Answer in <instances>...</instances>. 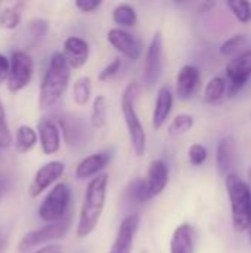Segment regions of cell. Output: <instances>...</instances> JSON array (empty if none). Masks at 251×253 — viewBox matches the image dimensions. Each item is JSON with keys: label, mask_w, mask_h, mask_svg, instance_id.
I'll return each instance as SVG.
<instances>
[{"label": "cell", "mask_w": 251, "mask_h": 253, "mask_svg": "<svg viewBox=\"0 0 251 253\" xmlns=\"http://www.w3.org/2000/svg\"><path fill=\"white\" fill-rule=\"evenodd\" d=\"M10 71V59H7L4 55L0 53V83L7 80Z\"/></svg>", "instance_id": "cell-37"}, {"label": "cell", "mask_w": 251, "mask_h": 253, "mask_svg": "<svg viewBox=\"0 0 251 253\" xmlns=\"http://www.w3.org/2000/svg\"><path fill=\"white\" fill-rule=\"evenodd\" d=\"M108 117V101L104 95H98L92 105L90 123L95 129H101L107 125Z\"/></svg>", "instance_id": "cell-26"}, {"label": "cell", "mask_w": 251, "mask_h": 253, "mask_svg": "<svg viewBox=\"0 0 251 253\" xmlns=\"http://www.w3.org/2000/svg\"><path fill=\"white\" fill-rule=\"evenodd\" d=\"M108 43L130 61H138L142 52L141 42L123 28H111L107 34Z\"/></svg>", "instance_id": "cell-11"}, {"label": "cell", "mask_w": 251, "mask_h": 253, "mask_svg": "<svg viewBox=\"0 0 251 253\" xmlns=\"http://www.w3.org/2000/svg\"><path fill=\"white\" fill-rule=\"evenodd\" d=\"M12 144V136L9 132V126L6 122V113L3 104L0 101V148H7Z\"/></svg>", "instance_id": "cell-34"}, {"label": "cell", "mask_w": 251, "mask_h": 253, "mask_svg": "<svg viewBox=\"0 0 251 253\" xmlns=\"http://www.w3.org/2000/svg\"><path fill=\"white\" fill-rule=\"evenodd\" d=\"M129 194H130V199H133L136 203H143V202H148L149 199H152V194H151L146 179L132 181L129 185Z\"/></svg>", "instance_id": "cell-29"}, {"label": "cell", "mask_w": 251, "mask_h": 253, "mask_svg": "<svg viewBox=\"0 0 251 253\" xmlns=\"http://www.w3.org/2000/svg\"><path fill=\"white\" fill-rule=\"evenodd\" d=\"M0 248H1V237H0Z\"/></svg>", "instance_id": "cell-42"}, {"label": "cell", "mask_w": 251, "mask_h": 253, "mask_svg": "<svg viewBox=\"0 0 251 253\" xmlns=\"http://www.w3.org/2000/svg\"><path fill=\"white\" fill-rule=\"evenodd\" d=\"M6 193H7V176L4 172L0 170V203L4 199Z\"/></svg>", "instance_id": "cell-38"}, {"label": "cell", "mask_w": 251, "mask_h": 253, "mask_svg": "<svg viewBox=\"0 0 251 253\" xmlns=\"http://www.w3.org/2000/svg\"><path fill=\"white\" fill-rule=\"evenodd\" d=\"M139 92H141V84L136 82H132L124 87L121 95V113L124 117L132 148L138 157H142L146 150V133L135 107Z\"/></svg>", "instance_id": "cell-3"}, {"label": "cell", "mask_w": 251, "mask_h": 253, "mask_svg": "<svg viewBox=\"0 0 251 253\" xmlns=\"http://www.w3.org/2000/svg\"><path fill=\"white\" fill-rule=\"evenodd\" d=\"M34 253H62V249L58 245H49V246H44V248L36 251Z\"/></svg>", "instance_id": "cell-39"}, {"label": "cell", "mask_w": 251, "mask_h": 253, "mask_svg": "<svg viewBox=\"0 0 251 253\" xmlns=\"http://www.w3.org/2000/svg\"><path fill=\"white\" fill-rule=\"evenodd\" d=\"M244 43H246V36H244V34H235V36L226 39V40L222 43V46H220V53H222V55H226V56L234 55V53H237V52L244 46Z\"/></svg>", "instance_id": "cell-32"}, {"label": "cell", "mask_w": 251, "mask_h": 253, "mask_svg": "<svg viewBox=\"0 0 251 253\" xmlns=\"http://www.w3.org/2000/svg\"><path fill=\"white\" fill-rule=\"evenodd\" d=\"M139 225H141L139 215L126 216L120 224V228L117 231V237L111 246L109 253H132L133 242H135L136 233L139 230Z\"/></svg>", "instance_id": "cell-12"}, {"label": "cell", "mask_w": 251, "mask_h": 253, "mask_svg": "<svg viewBox=\"0 0 251 253\" xmlns=\"http://www.w3.org/2000/svg\"><path fill=\"white\" fill-rule=\"evenodd\" d=\"M15 142H16V150L19 153H28L30 150L34 148L37 142V132L31 126L22 125L16 130Z\"/></svg>", "instance_id": "cell-25"}, {"label": "cell", "mask_w": 251, "mask_h": 253, "mask_svg": "<svg viewBox=\"0 0 251 253\" xmlns=\"http://www.w3.org/2000/svg\"><path fill=\"white\" fill-rule=\"evenodd\" d=\"M200 84V70L195 65H183L176 76V93L180 99L194 96Z\"/></svg>", "instance_id": "cell-15"}, {"label": "cell", "mask_w": 251, "mask_h": 253, "mask_svg": "<svg viewBox=\"0 0 251 253\" xmlns=\"http://www.w3.org/2000/svg\"><path fill=\"white\" fill-rule=\"evenodd\" d=\"M249 178H250V182H251V166H250V169H249Z\"/></svg>", "instance_id": "cell-41"}, {"label": "cell", "mask_w": 251, "mask_h": 253, "mask_svg": "<svg viewBox=\"0 0 251 253\" xmlns=\"http://www.w3.org/2000/svg\"><path fill=\"white\" fill-rule=\"evenodd\" d=\"M71 202V190L65 182L56 184L43 199L38 208V218L47 224L59 222L65 218Z\"/></svg>", "instance_id": "cell-5"}, {"label": "cell", "mask_w": 251, "mask_h": 253, "mask_svg": "<svg viewBox=\"0 0 251 253\" xmlns=\"http://www.w3.org/2000/svg\"><path fill=\"white\" fill-rule=\"evenodd\" d=\"M92 95V80L87 76H83L74 82L72 86V99L78 107H84Z\"/></svg>", "instance_id": "cell-27"}, {"label": "cell", "mask_w": 251, "mask_h": 253, "mask_svg": "<svg viewBox=\"0 0 251 253\" xmlns=\"http://www.w3.org/2000/svg\"><path fill=\"white\" fill-rule=\"evenodd\" d=\"M195 228L189 224L179 225L170 240V253H194L195 251Z\"/></svg>", "instance_id": "cell-18"}, {"label": "cell", "mask_w": 251, "mask_h": 253, "mask_svg": "<svg viewBox=\"0 0 251 253\" xmlns=\"http://www.w3.org/2000/svg\"><path fill=\"white\" fill-rule=\"evenodd\" d=\"M164 39L161 31H155L145 56L143 65V84L152 87L161 77L163 73V62H164Z\"/></svg>", "instance_id": "cell-7"}, {"label": "cell", "mask_w": 251, "mask_h": 253, "mask_svg": "<svg viewBox=\"0 0 251 253\" xmlns=\"http://www.w3.org/2000/svg\"><path fill=\"white\" fill-rule=\"evenodd\" d=\"M21 22V6L19 4H13L9 6L6 9H3V12L0 13V24L1 27L7 28V30H13L19 25Z\"/></svg>", "instance_id": "cell-31"}, {"label": "cell", "mask_w": 251, "mask_h": 253, "mask_svg": "<svg viewBox=\"0 0 251 253\" xmlns=\"http://www.w3.org/2000/svg\"><path fill=\"white\" fill-rule=\"evenodd\" d=\"M34 62L24 50H15L10 56V71L7 77V87L10 92H19L28 86L33 79Z\"/></svg>", "instance_id": "cell-8"}, {"label": "cell", "mask_w": 251, "mask_h": 253, "mask_svg": "<svg viewBox=\"0 0 251 253\" xmlns=\"http://www.w3.org/2000/svg\"><path fill=\"white\" fill-rule=\"evenodd\" d=\"M64 172H65V165L59 160H53L43 165L33 178V182L30 185V196L36 199L40 194H43V191H46L50 185H53L64 175Z\"/></svg>", "instance_id": "cell-10"}, {"label": "cell", "mask_w": 251, "mask_h": 253, "mask_svg": "<svg viewBox=\"0 0 251 253\" xmlns=\"http://www.w3.org/2000/svg\"><path fill=\"white\" fill-rule=\"evenodd\" d=\"M64 56L68 65L74 70H78L86 65L90 55L89 43L77 36H71L64 42Z\"/></svg>", "instance_id": "cell-13"}, {"label": "cell", "mask_w": 251, "mask_h": 253, "mask_svg": "<svg viewBox=\"0 0 251 253\" xmlns=\"http://www.w3.org/2000/svg\"><path fill=\"white\" fill-rule=\"evenodd\" d=\"M107 191H108V175L107 173H101V175L95 176L87 184L83 205L80 209L78 225H77V231H75L78 239H86L98 227L99 219L104 212V208H105Z\"/></svg>", "instance_id": "cell-1"}, {"label": "cell", "mask_w": 251, "mask_h": 253, "mask_svg": "<svg viewBox=\"0 0 251 253\" xmlns=\"http://www.w3.org/2000/svg\"><path fill=\"white\" fill-rule=\"evenodd\" d=\"M74 4L83 13H92L102 4V1L101 0H77Z\"/></svg>", "instance_id": "cell-36"}, {"label": "cell", "mask_w": 251, "mask_h": 253, "mask_svg": "<svg viewBox=\"0 0 251 253\" xmlns=\"http://www.w3.org/2000/svg\"><path fill=\"white\" fill-rule=\"evenodd\" d=\"M173 107V95L167 86H163L158 89L155 105H154V113H152V126L155 130L161 129L164 123L167 122L170 111Z\"/></svg>", "instance_id": "cell-19"}, {"label": "cell", "mask_w": 251, "mask_h": 253, "mask_svg": "<svg viewBox=\"0 0 251 253\" xmlns=\"http://www.w3.org/2000/svg\"><path fill=\"white\" fill-rule=\"evenodd\" d=\"M70 70L71 67L68 65L62 52L52 53L43 82L40 84V92H38L40 110L52 108L62 98L70 83V76H71Z\"/></svg>", "instance_id": "cell-2"}, {"label": "cell", "mask_w": 251, "mask_h": 253, "mask_svg": "<svg viewBox=\"0 0 251 253\" xmlns=\"http://www.w3.org/2000/svg\"><path fill=\"white\" fill-rule=\"evenodd\" d=\"M111 151L105 150V151H99L95 154H90L87 157H84L75 168V176L77 179H89V178H95L99 175L101 170H104L109 162H111Z\"/></svg>", "instance_id": "cell-14"}, {"label": "cell", "mask_w": 251, "mask_h": 253, "mask_svg": "<svg viewBox=\"0 0 251 253\" xmlns=\"http://www.w3.org/2000/svg\"><path fill=\"white\" fill-rule=\"evenodd\" d=\"M235 159H237V144H235V139L232 136L222 138L220 142L217 144V150H216L217 172L222 176L226 178L231 173L232 166L235 165Z\"/></svg>", "instance_id": "cell-17"}, {"label": "cell", "mask_w": 251, "mask_h": 253, "mask_svg": "<svg viewBox=\"0 0 251 253\" xmlns=\"http://www.w3.org/2000/svg\"><path fill=\"white\" fill-rule=\"evenodd\" d=\"M228 92L231 96L237 95L251 79V49L243 50L226 65Z\"/></svg>", "instance_id": "cell-9"}, {"label": "cell", "mask_w": 251, "mask_h": 253, "mask_svg": "<svg viewBox=\"0 0 251 253\" xmlns=\"http://www.w3.org/2000/svg\"><path fill=\"white\" fill-rule=\"evenodd\" d=\"M207 156H209L207 148L201 144H194L188 150V159H189L191 165H194V166L203 165L207 160Z\"/></svg>", "instance_id": "cell-33"}, {"label": "cell", "mask_w": 251, "mask_h": 253, "mask_svg": "<svg viewBox=\"0 0 251 253\" xmlns=\"http://www.w3.org/2000/svg\"><path fill=\"white\" fill-rule=\"evenodd\" d=\"M226 6L231 9V12L234 13V16L243 22V24H249L251 22V3L250 1H244V0H231L226 3Z\"/></svg>", "instance_id": "cell-30"}, {"label": "cell", "mask_w": 251, "mask_h": 253, "mask_svg": "<svg viewBox=\"0 0 251 253\" xmlns=\"http://www.w3.org/2000/svg\"><path fill=\"white\" fill-rule=\"evenodd\" d=\"M247 233H249V242H250V245H251V218H250V225H249V230H247Z\"/></svg>", "instance_id": "cell-40"}, {"label": "cell", "mask_w": 251, "mask_h": 253, "mask_svg": "<svg viewBox=\"0 0 251 253\" xmlns=\"http://www.w3.org/2000/svg\"><path fill=\"white\" fill-rule=\"evenodd\" d=\"M38 139L41 150L46 156H52L61 148V130L59 126L49 119H44L38 123Z\"/></svg>", "instance_id": "cell-16"}, {"label": "cell", "mask_w": 251, "mask_h": 253, "mask_svg": "<svg viewBox=\"0 0 251 253\" xmlns=\"http://www.w3.org/2000/svg\"><path fill=\"white\" fill-rule=\"evenodd\" d=\"M49 28V22L46 19H33L28 22L27 30H25V36H27V44L30 47L37 46L46 36Z\"/></svg>", "instance_id": "cell-24"}, {"label": "cell", "mask_w": 251, "mask_h": 253, "mask_svg": "<svg viewBox=\"0 0 251 253\" xmlns=\"http://www.w3.org/2000/svg\"><path fill=\"white\" fill-rule=\"evenodd\" d=\"M146 182L152 197L161 194L169 184V166L163 160H152L148 168Z\"/></svg>", "instance_id": "cell-20"}, {"label": "cell", "mask_w": 251, "mask_h": 253, "mask_svg": "<svg viewBox=\"0 0 251 253\" xmlns=\"http://www.w3.org/2000/svg\"><path fill=\"white\" fill-rule=\"evenodd\" d=\"M70 224H71V219L64 218L59 222L47 224V225H44V227H41L38 230H33V231L27 233L21 239V242L18 243V251L21 253H25L31 251V249H34V248H37V246H40V245L64 239L65 234L70 230Z\"/></svg>", "instance_id": "cell-6"}, {"label": "cell", "mask_w": 251, "mask_h": 253, "mask_svg": "<svg viewBox=\"0 0 251 253\" xmlns=\"http://www.w3.org/2000/svg\"><path fill=\"white\" fill-rule=\"evenodd\" d=\"M228 92V82L222 76H216L209 80L206 89H204V99L209 104H216L219 102L225 93Z\"/></svg>", "instance_id": "cell-23"}, {"label": "cell", "mask_w": 251, "mask_h": 253, "mask_svg": "<svg viewBox=\"0 0 251 253\" xmlns=\"http://www.w3.org/2000/svg\"><path fill=\"white\" fill-rule=\"evenodd\" d=\"M61 129L64 130V136L65 141L68 142V145H75L80 144L84 135V126L81 125V122L75 117H62L59 120Z\"/></svg>", "instance_id": "cell-21"}, {"label": "cell", "mask_w": 251, "mask_h": 253, "mask_svg": "<svg viewBox=\"0 0 251 253\" xmlns=\"http://www.w3.org/2000/svg\"><path fill=\"white\" fill-rule=\"evenodd\" d=\"M225 184L231 200L234 230L237 233H246L249 230L251 218L250 185L235 173H229L225 178Z\"/></svg>", "instance_id": "cell-4"}, {"label": "cell", "mask_w": 251, "mask_h": 253, "mask_svg": "<svg viewBox=\"0 0 251 253\" xmlns=\"http://www.w3.org/2000/svg\"><path fill=\"white\" fill-rule=\"evenodd\" d=\"M120 68H121V59H120V58H114V59H112L101 73H99L98 79H99L101 82H108L109 79H112L114 76L118 74Z\"/></svg>", "instance_id": "cell-35"}, {"label": "cell", "mask_w": 251, "mask_h": 253, "mask_svg": "<svg viewBox=\"0 0 251 253\" xmlns=\"http://www.w3.org/2000/svg\"><path fill=\"white\" fill-rule=\"evenodd\" d=\"M112 21L120 28H130L138 24V13L133 6L127 3L117 4L112 10Z\"/></svg>", "instance_id": "cell-22"}, {"label": "cell", "mask_w": 251, "mask_h": 253, "mask_svg": "<svg viewBox=\"0 0 251 253\" xmlns=\"http://www.w3.org/2000/svg\"><path fill=\"white\" fill-rule=\"evenodd\" d=\"M192 127H194V117L191 114H178L169 126V135L180 136L188 133Z\"/></svg>", "instance_id": "cell-28"}]
</instances>
